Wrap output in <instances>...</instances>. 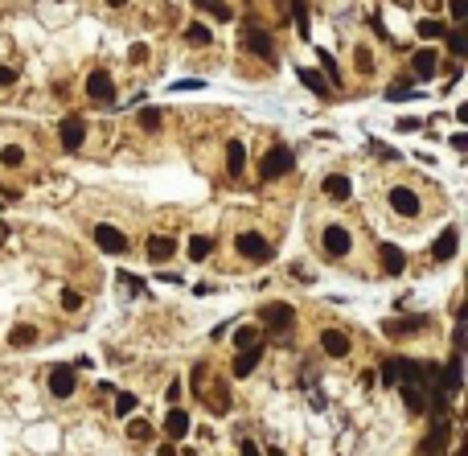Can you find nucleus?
Here are the masks:
<instances>
[{
    "label": "nucleus",
    "instance_id": "58836bf2",
    "mask_svg": "<svg viewBox=\"0 0 468 456\" xmlns=\"http://www.w3.org/2000/svg\"><path fill=\"white\" fill-rule=\"evenodd\" d=\"M354 66H358L362 74H370V70H374V58H370V49H366V45H358V49H354Z\"/></svg>",
    "mask_w": 468,
    "mask_h": 456
},
{
    "label": "nucleus",
    "instance_id": "f257e3e1",
    "mask_svg": "<svg viewBox=\"0 0 468 456\" xmlns=\"http://www.w3.org/2000/svg\"><path fill=\"white\" fill-rule=\"evenodd\" d=\"M292 165H296V152H292L288 144H275V148H267V156H263V165H259V177H263V181H280V177L292 173Z\"/></svg>",
    "mask_w": 468,
    "mask_h": 456
},
{
    "label": "nucleus",
    "instance_id": "0eeeda50",
    "mask_svg": "<svg viewBox=\"0 0 468 456\" xmlns=\"http://www.w3.org/2000/svg\"><path fill=\"white\" fill-rule=\"evenodd\" d=\"M95 243H99V251H107V255H123L127 251V235L119 230V226H95Z\"/></svg>",
    "mask_w": 468,
    "mask_h": 456
},
{
    "label": "nucleus",
    "instance_id": "bb28decb",
    "mask_svg": "<svg viewBox=\"0 0 468 456\" xmlns=\"http://www.w3.org/2000/svg\"><path fill=\"white\" fill-rule=\"evenodd\" d=\"M210 251H214V239H210V235H193V239H189V259H193V263H201Z\"/></svg>",
    "mask_w": 468,
    "mask_h": 456
},
{
    "label": "nucleus",
    "instance_id": "5701e85b",
    "mask_svg": "<svg viewBox=\"0 0 468 456\" xmlns=\"http://www.w3.org/2000/svg\"><path fill=\"white\" fill-rule=\"evenodd\" d=\"M226 169H230V177H243V169H247V148L238 140L226 144Z\"/></svg>",
    "mask_w": 468,
    "mask_h": 456
},
{
    "label": "nucleus",
    "instance_id": "9d476101",
    "mask_svg": "<svg viewBox=\"0 0 468 456\" xmlns=\"http://www.w3.org/2000/svg\"><path fill=\"white\" fill-rule=\"evenodd\" d=\"M49 395H53V399H70V395H74V366L58 362V366L49 370Z\"/></svg>",
    "mask_w": 468,
    "mask_h": 456
},
{
    "label": "nucleus",
    "instance_id": "8fccbe9b",
    "mask_svg": "<svg viewBox=\"0 0 468 456\" xmlns=\"http://www.w3.org/2000/svg\"><path fill=\"white\" fill-rule=\"evenodd\" d=\"M12 78H16V70H12V66H0V86H8Z\"/></svg>",
    "mask_w": 468,
    "mask_h": 456
},
{
    "label": "nucleus",
    "instance_id": "79ce46f5",
    "mask_svg": "<svg viewBox=\"0 0 468 456\" xmlns=\"http://www.w3.org/2000/svg\"><path fill=\"white\" fill-rule=\"evenodd\" d=\"M370 152H374V156H382V160H399V152H395V148H386V144H378V140H370Z\"/></svg>",
    "mask_w": 468,
    "mask_h": 456
},
{
    "label": "nucleus",
    "instance_id": "7c9ffc66",
    "mask_svg": "<svg viewBox=\"0 0 468 456\" xmlns=\"http://www.w3.org/2000/svg\"><path fill=\"white\" fill-rule=\"evenodd\" d=\"M317 58H321V66H325V82L341 91V70H337V62H333V53H329V49H321Z\"/></svg>",
    "mask_w": 468,
    "mask_h": 456
},
{
    "label": "nucleus",
    "instance_id": "a211bd4d",
    "mask_svg": "<svg viewBox=\"0 0 468 456\" xmlns=\"http://www.w3.org/2000/svg\"><path fill=\"white\" fill-rule=\"evenodd\" d=\"M259 358H263V350H259V346L238 350V354H234V362H230V374H234V379H247V374L259 366Z\"/></svg>",
    "mask_w": 468,
    "mask_h": 456
},
{
    "label": "nucleus",
    "instance_id": "a19ab883",
    "mask_svg": "<svg viewBox=\"0 0 468 456\" xmlns=\"http://www.w3.org/2000/svg\"><path fill=\"white\" fill-rule=\"evenodd\" d=\"M119 284H123L132 296H144V280H136V276H127V272H123V276H119Z\"/></svg>",
    "mask_w": 468,
    "mask_h": 456
},
{
    "label": "nucleus",
    "instance_id": "f03ea898",
    "mask_svg": "<svg viewBox=\"0 0 468 456\" xmlns=\"http://www.w3.org/2000/svg\"><path fill=\"white\" fill-rule=\"evenodd\" d=\"M263 325L271 329V333H280V337H288L292 329H296V309L292 304H263Z\"/></svg>",
    "mask_w": 468,
    "mask_h": 456
},
{
    "label": "nucleus",
    "instance_id": "c85d7f7f",
    "mask_svg": "<svg viewBox=\"0 0 468 456\" xmlns=\"http://www.w3.org/2000/svg\"><path fill=\"white\" fill-rule=\"evenodd\" d=\"M444 41H448V49H452V58H465L468 53V37H465V29L456 25V29H448L444 33Z\"/></svg>",
    "mask_w": 468,
    "mask_h": 456
},
{
    "label": "nucleus",
    "instance_id": "7ed1b4c3",
    "mask_svg": "<svg viewBox=\"0 0 468 456\" xmlns=\"http://www.w3.org/2000/svg\"><path fill=\"white\" fill-rule=\"evenodd\" d=\"M58 140H62L66 152H78L82 140H86V119H82V115H66V119L58 123Z\"/></svg>",
    "mask_w": 468,
    "mask_h": 456
},
{
    "label": "nucleus",
    "instance_id": "72a5a7b5",
    "mask_svg": "<svg viewBox=\"0 0 468 456\" xmlns=\"http://www.w3.org/2000/svg\"><path fill=\"white\" fill-rule=\"evenodd\" d=\"M136 407H140V399H136L132 391H115V416H123V420H127Z\"/></svg>",
    "mask_w": 468,
    "mask_h": 456
},
{
    "label": "nucleus",
    "instance_id": "a878e982",
    "mask_svg": "<svg viewBox=\"0 0 468 456\" xmlns=\"http://www.w3.org/2000/svg\"><path fill=\"white\" fill-rule=\"evenodd\" d=\"M193 4H197L201 12H210L214 21H230V16H234V8H230L226 0H193Z\"/></svg>",
    "mask_w": 468,
    "mask_h": 456
},
{
    "label": "nucleus",
    "instance_id": "cd10ccee",
    "mask_svg": "<svg viewBox=\"0 0 468 456\" xmlns=\"http://www.w3.org/2000/svg\"><path fill=\"white\" fill-rule=\"evenodd\" d=\"M33 341H37V329H33V325H16V329L8 333V346H16V350H29Z\"/></svg>",
    "mask_w": 468,
    "mask_h": 456
},
{
    "label": "nucleus",
    "instance_id": "aec40b11",
    "mask_svg": "<svg viewBox=\"0 0 468 456\" xmlns=\"http://www.w3.org/2000/svg\"><path fill=\"white\" fill-rule=\"evenodd\" d=\"M349 193H354L349 177H341V173H329V177H325V197H329V202H349Z\"/></svg>",
    "mask_w": 468,
    "mask_h": 456
},
{
    "label": "nucleus",
    "instance_id": "864d4df0",
    "mask_svg": "<svg viewBox=\"0 0 468 456\" xmlns=\"http://www.w3.org/2000/svg\"><path fill=\"white\" fill-rule=\"evenodd\" d=\"M107 4H111V8H123V4H127V0H107Z\"/></svg>",
    "mask_w": 468,
    "mask_h": 456
},
{
    "label": "nucleus",
    "instance_id": "3c124183",
    "mask_svg": "<svg viewBox=\"0 0 468 456\" xmlns=\"http://www.w3.org/2000/svg\"><path fill=\"white\" fill-rule=\"evenodd\" d=\"M452 148H456V152H465V148H468V136H465V132H456V136H452Z\"/></svg>",
    "mask_w": 468,
    "mask_h": 456
},
{
    "label": "nucleus",
    "instance_id": "37998d69",
    "mask_svg": "<svg viewBox=\"0 0 468 456\" xmlns=\"http://www.w3.org/2000/svg\"><path fill=\"white\" fill-rule=\"evenodd\" d=\"M448 8H452V21H456V25L468 16V0H448Z\"/></svg>",
    "mask_w": 468,
    "mask_h": 456
},
{
    "label": "nucleus",
    "instance_id": "e433bc0d",
    "mask_svg": "<svg viewBox=\"0 0 468 456\" xmlns=\"http://www.w3.org/2000/svg\"><path fill=\"white\" fill-rule=\"evenodd\" d=\"M164 123V115L156 111V107H140V128H148V132H156Z\"/></svg>",
    "mask_w": 468,
    "mask_h": 456
},
{
    "label": "nucleus",
    "instance_id": "39448f33",
    "mask_svg": "<svg viewBox=\"0 0 468 456\" xmlns=\"http://www.w3.org/2000/svg\"><path fill=\"white\" fill-rule=\"evenodd\" d=\"M448 440H452V424H448V420H440V424L423 436L419 456H448Z\"/></svg>",
    "mask_w": 468,
    "mask_h": 456
},
{
    "label": "nucleus",
    "instance_id": "a18cd8bd",
    "mask_svg": "<svg viewBox=\"0 0 468 456\" xmlns=\"http://www.w3.org/2000/svg\"><path fill=\"white\" fill-rule=\"evenodd\" d=\"M127 58H132V62H148V45H144V41H136V45L127 49Z\"/></svg>",
    "mask_w": 468,
    "mask_h": 456
},
{
    "label": "nucleus",
    "instance_id": "c03bdc74",
    "mask_svg": "<svg viewBox=\"0 0 468 456\" xmlns=\"http://www.w3.org/2000/svg\"><path fill=\"white\" fill-rule=\"evenodd\" d=\"M164 399H169V407H177V403H181V383H177V379L164 387Z\"/></svg>",
    "mask_w": 468,
    "mask_h": 456
},
{
    "label": "nucleus",
    "instance_id": "603ef678",
    "mask_svg": "<svg viewBox=\"0 0 468 456\" xmlns=\"http://www.w3.org/2000/svg\"><path fill=\"white\" fill-rule=\"evenodd\" d=\"M243 456H263V453L255 448V440H243Z\"/></svg>",
    "mask_w": 468,
    "mask_h": 456
},
{
    "label": "nucleus",
    "instance_id": "1a4fd4ad",
    "mask_svg": "<svg viewBox=\"0 0 468 456\" xmlns=\"http://www.w3.org/2000/svg\"><path fill=\"white\" fill-rule=\"evenodd\" d=\"M382 329H386V337H415V333L428 329V317H423V313H419V317H391Z\"/></svg>",
    "mask_w": 468,
    "mask_h": 456
},
{
    "label": "nucleus",
    "instance_id": "09e8293b",
    "mask_svg": "<svg viewBox=\"0 0 468 456\" xmlns=\"http://www.w3.org/2000/svg\"><path fill=\"white\" fill-rule=\"evenodd\" d=\"M415 128H423V119H399V132H415Z\"/></svg>",
    "mask_w": 468,
    "mask_h": 456
},
{
    "label": "nucleus",
    "instance_id": "2f4dec72",
    "mask_svg": "<svg viewBox=\"0 0 468 456\" xmlns=\"http://www.w3.org/2000/svg\"><path fill=\"white\" fill-rule=\"evenodd\" d=\"M251 346H259V329L255 325H238L234 329V350H251Z\"/></svg>",
    "mask_w": 468,
    "mask_h": 456
},
{
    "label": "nucleus",
    "instance_id": "ddd939ff",
    "mask_svg": "<svg viewBox=\"0 0 468 456\" xmlns=\"http://www.w3.org/2000/svg\"><path fill=\"white\" fill-rule=\"evenodd\" d=\"M378 263H382L386 276H403V267H407V251H403L399 243H382V247H378Z\"/></svg>",
    "mask_w": 468,
    "mask_h": 456
},
{
    "label": "nucleus",
    "instance_id": "c9c22d12",
    "mask_svg": "<svg viewBox=\"0 0 468 456\" xmlns=\"http://www.w3.org/2000/svg\"><path fill=\"white\" fill-rule=\"evenodd\" d=\"M210 411H214V416H226V411H230V395H226V387H214V395H210Z\"/></svg>",
    "mask_w": 468,
    "mask_h": 456
},
{
    "label": "nucleus",
    "instance_id": "393cba45",
    "mask_svg": "<svg viewBox=\"0 0 468 456\" xmlns=\"http://www.w3.org/2000/svg\"><path fill=\"white\" fill-rule=\"evenodd\" d=\"M292 21H296L300 37H308V29H312V12H308V0H292Z\"/></svg>",
    "mask_w": 468,
    "mask_h": 456
},
{
    "label": "nucleus",
    "instance_id": "f704fd0d",
    "mask_svg": "<svg viewBox=\"0 0 468 456\" xmlns=\"http://www.w3.org/2000/svg\"><path fill=\"white\" fill-rule=\"evenodd\" d=\"M185 37H189L193 45H210V41H214V33H210V25H201V21H193V25L185 29Z\"/></svg>",
    "mask_w": 468,
    "mask_h": 456
},
{
    "label": "nucleus",
    "instance_id": "dca6fc26",
    "mask_svg": "<svg viewBox=\"0 0 468 456\" xmlns=\"http://www.w3.org/2000/svg\"><path fill=\"white\" fill-rule=\"evenodd\" d=\"M247 49H251L255 58H263V62H271V58H275V41H271V33H267V29H251V33H247Z\"/></svg>",
    "mask_w": 468,
    "mask_h": 456
},
{
    "label": "nucleus",
    "instance_id": "49530a36",
    "mask_svg": "<svg viewBox=\"0 0 468 456\" xmlns=\"http://www.w3.org/2000/svg\"><path fill=\"white\" fill-rule=\"evenodd\" d=\"M197 86H201L197 78H181V82H173V91H197Z\"/></svg>",
    "mask_w": 468,
    "mask_h": 456
},
{
    "label": "nucleus",
    "instance_id": "473e14b6",
    "mask_svg": "<svg viewBox=\"0 0 468 456\" xmlns=\"http://www.w3.org/2000/svg\"><path fill=\"white\" fill-rule=\"evenodd\" d=\"M0 165L21 169V165H25V148H21V144H4V148H0Z\"/></svg>",
    "mask_w": 468,
    "mask_h": 456
},
{
    "label": "nucleus",
    "instance_id": "f8f14e48",
    "mask_svg": "<svg viewBox=\"0 0 468 456\" xmlns=\"http://www.w3.org/2000/svg\"><path fill=\"white\" fill-rule=\"evenodd\" d=\"M321 243H325V251H329L333 259H341V255H349V247H354V239H349V230H345V226H325V235H321Z\"/></svg>",
    "mask_w": 468,
    "mask_h": 456
},
{
    "label": "nucleus",
    "instance_id": "de8ad7c7",
    "mask_svg": "<svg viewBox=\"0 0 468 456\" xmlns=\"http://www.w3.org/2000/svg\"><path fill=\"white\" fill-rule=\"evenodd\" d=\"M382 383L395 387V358H386V366H382Z\"/></svg>",
    "mask_w": 468,
    "mask_h": 456
},
{
    "label": "nucleus",
    "instance_id": "4c0bfd02",
    "mask_svg": "<svg viewBox=\"0 0 468 456\" xmlns=\"http://www.w3.org/2000/svg\"><path fill=\"white\" fill-rule=\"evenodd\" d=\"M127 436H132V440H152V424H148V420H132V424H127Z\"/></svg>",
    "mask_w": 468,
    "mask_h": 456
},
{
    "label": "nucleus",
    "instance_id": "b1692460",
    "mask_svg": "<svg viewBox=\"0 0 468 456\" xmlns=\"http://www.w3.org/2000/svg\"><path fill=\"white\" fill-rule=\"evenodd\" d=\"M399 391H403V399H407V411H411V416H419V411L428 407V399H423V395H428V387H399Z\"/></svg>",
    "mask_w": 468,
    "mask_h": 456
},
{
    "label": "nucleus",
    "instance_id": "c756f323",
    "mask_svg": "<svg viewBox=\"0 0 468 456\" xmlns=\"http://www.w3.org/2000/svg\"><path fill=\"white\" fill-rule=\"evenodd\" d=\"M415 33H419L423 41H440L448 29H444V21H432V16H428V21H419V25H415Z\"/></svg>",
    "mask_w": 468,
    "mask_h": 456
},
{
    "label": "nucleus",
    "instance_id": "4be33fe9",
    "mask_svg": "<svg viewBox=\"0 0 468 456\" xmlns=\"http://www.w3.org/2000/svg\"><path fill=\"white\" fill-rule=\"evenodd\" d=\"M300 82H304L317 99H329V91H333V86L325 82V74H321V70H312V66H300Z\"/></svg>",
    "mask_w": 468,
    "mask_h": 456
},
{
    "label": "nucleus",
    "instance_id": "6e6d98bb",
    "mask_svg": "<svg viewBox=\"0 0 468 456\" xmlns=\"http://www.w3.org/2000/svg\"><path fill=\"white\" fill-rule=\"evenodd\" d=\"M428 4H432V8H440V0H428Z\"/></svg>",
    "mask_w": 468,
    "mask_h": 456
},
{
    "label": "nucleus",
    "instance_id": "20e7f679",
    "mask_svg": "<svg viewBox=\"0 0 468 456\" xmlns=\"http://www.w3.org/2000/svg\"><path fill=\"white\" fill-rule=\"evenodd\" d=\"M234 251L247 255V259H267L271 255V243L259 230H243V235H234Z\"/></svg>",
    "mask_w": 468,
    "mask_h": 456
},
{
    "label": "nucleus",
    "instance_id": "f3484780",
    "mask_svg": "<svg viewBox=\"0 0 468 456\" xmlns=\"http://www.w3.org/2000/svg\"><path fill=\"white\" fill-rule=\"evenodd\" d=\"M460 387H465V362H460V354H452L444 366V391L440 395H460Z\"/></svg>",
    "mask_w": 468,
    "mask_h": 456
},
{
    "label": "nucleus",
    "instance_id": "5fc2aeb1",
    "mask_svg": "<svg viewBox=\"0 0 468 456\" xmlns=\"http://www.w3.org/2000/svg\"><path fill=\"white\" fill-rule=\"evenodd\" d=\"M267 456H284V453H280V448H271V453H267Z\"/></svg>",
    "mask_w": 468,
    "mask_h": 456
},
{
    "label": "nucleus",
    "instance_id": "412c9836",
    "mask_svg": "<svg viewBox=\"0 0 468 456\" xmlns=\"http://www.w3.org/2000/svg\"><path fill=\"white\" fill-rule=\"evenodd\" d=\"M321 346H325L329 358H345V354H349V337H345L341 329H325V333H321Z\"/></svg>",
    "mask_w": 468,
    "mask_h": 456
},
{
    "label": "nucleus",
    "instance_id": "ea45409f",
    "mask_svg": "<svg viewBox=\"0 0 468 456\" xmlns=\"http://www.w3.org/2000/svg\"><path fill=\"white\" fill-rule=\"evenodd\" d=\"M62 309H66V313H74V309H82V292H74V288H66V292H62Z\"/></svg>",
    "mask_w": 468,
    "mask_h": 456
},
{
    "label": "nucleus",
    "instance_id": "2eb2a0df",
    "mask_svg": "<svg viewBox=\"0 0 468 456\" xmlns=\"http://www.w3.org/2000/svg\"><path fill=\"white\" fill-rule=\"evenodd\" d=\"M144 251H148L152 263H164V259L177 255V239H173V235H152V239L144 243Z\"/></svg>",
    "mask_w": 468,
    "mask_h": 456
},
{
    "label": "nucleus",
    "instance_id": "423d86ee",
    "mask_svg": "<svg viewBox=\"0 0 468 456\" xmlns=\"http://www.w3.org/2000/svg\"><path fill=\"white\" fill-rule=\"evenodd\" d=\"M456 251H460V226H444L440 239L432 243V259L436 263H448V259H456Z\"/></svg>",
    "mask_w": 468,
    "mask_h": 456
},
{
    "label": "nucleus",
    "instance_id": "9b49d317",
    "mask_svg": "<svg viewBox=\"0 0 468 456\" xmlns=\"http://www.w3.org/2000/svg\"><path fill=\"white\" fill-rule=\"evenodd\" d=\"M391 210L403 214V218H415V214H419V193L407 189V185H395V189H391Z\"/></svg>",
    "mask_w": 468,
    "mask_h": 456
},
{
    "label": "nucleus",
    "instance_id": "4468645a",
    "mask_svg": "<svg viewBox=\"0 0 468 456\" xmlns=\"http://www.w3.org/2000/svg\"><path fill=\"white\" fill-rule=\"evenodd\" d=\"M444 62H440V53L436 49H419L415 58H411V74L419 78V82H428V78H436V70H440Z\"/></svg>",
    "mask_w": 468,
    "mask_h": 456
},
{
    "label": "nucleus",
    "instance_id": "6ab92c4d",
    "mask_svg": "<svg viewBox=\"0 0 468 456\" xmlns=\"http://www.w3.org/2000/svg\"><path fill=\"white\" fill-rule=\"evenodd\" d=\"M160 428H164V436L177 444V440H185V432H189V416H185L181 407H169V416H164V424H160Z\"/></svg>",
    "mask_w": 468,
    "mask_h": 456
},
{
    "label": "nucleus",
    "instance_id": "6e6552de",
    "mask_svg": "<svg viewBox=\"0 0 468 456\" xmlns=\"http://www.w3.org/2000/svg\"><path fill=\"white\" fill-rule=\"evenodd\" d=\"M86 95H90L95 103H111V99H115L111 74H107V70H90V74H86Z\"/></svg>",
    "mask_w": 468,
    "mask_h": 456
}]
</instances>
